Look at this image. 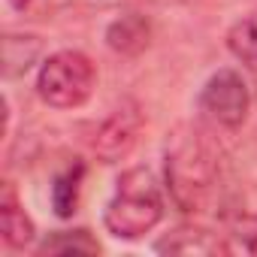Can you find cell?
I'll return each instance as SVG.
<instances>
[{
  "label": "cell",
  "mask_w": 257,
  "mask_h": 257,
  "mask_svg": "<svg viewBox=\"0 0 257 257\" xmlns=\"http://www.w3.org/2000/svg\"><path fill=\"white\" fill-rule=\"evenodd\" d=\"M0 230L10 248H28L34 242V221L25 215L10 185H4V194H0Z\"/></svg>",
  "instance_id": "8"
},
{
  "label": "cell",
  "mask_w": 257,
  "mask_h": 257,
  "mask_svg": "<svg viewBox=\"0 0 257 257\" xmlns=\"http://www.w3.org/2000/svg\"><path fill=\"white\" fill-rule=\"evenodd\" d=\"M97 85V70L85 52L64 49L49 55L37 73V94L55 109H79Z\"/></svg>",
  "instance_id": "3"
},
{
  "label": "cell",
  "mask_w": 257,
  "mask_h": 257,
  "mask_svg": "<svg viewBox=\"0 0 257 257\" xmlns=\"http://www.w3.org/2000/svg\"><path fill=\"white\" fill-rule=\"evenodd\" d=\"M227 251L230 254H251L257 257V215H233L227 221V233H224Z\"/></svg>",
  "instance_id": "13"
},
{
  "label": "cell",
  "mask_w": 257,
  "mask_h": 257,
  "mask_svg": "<svg viewBox=\"0 0 257 257\" xmlns=\"http://www.w3.org/2000/svg\"><path fill=\"white\" fill-rule=\"evenodd\" d=\"M82 176H85V167L82 164H76V167L64 170L61 176H55V182H52V209L58 212V218H70L76 212Z\"/></svg>",
  "instance_id": "12"
},
{
  "label": "cell",
  "mask_w": 257,
  "mask_h": 257,
  "mask_svg": "<svg viewBox=\"0 0 257 257\" xmlns=\"http://www.w3.org/2000/svg\"><path fill=\"white\" fill-rule=\"evenodd\" d=\"M200 109L215 124L227 127V131H236L248 118V109H251V94H248L245 79L230 67L212 73L200 91Z\"/></svg>",
  "instance_id": "4"
},
{
  "label": "cell",
  "mask_w": 257,
  "mask_h": 257,
  "mask_svg": "<svg viewBox=\"0 0 257 257\" xmlns=\"http://www.w3.org/2000/svg\"><path fill=\"white\" fill-rule=\"evenodd\" d=\"M227 49H230V55L236 61H242L245 67L257 70V7L230 25Z\"/></svg>",
  "instance_id": "9"
},
{
  "label": "cell",
  "mask_w": 257,
  "mask_h": 257,
  "mask_svg": "<svg viewBox=\"0 0 257 257\" xmlns=\"http://www.w3.org/2000/svg\"><path fill=\"white\" fill-rule=\"evenodd\" d=\"M164 218V194L149 167L124 170L115 182V197L103 212V224L115 239H140Z\"/></svg>",
  "instance_id": "2"
},
{
  "label": "cell",
  "mask_w": 257,
  "mask_h": 257,
  "mask_svg": "<svg viewBox=\"0 0 257 257\" xmlns=\"http://www.w3.org/2000/svg\"><path fill=\"white\" fill-rule=\"evenodd\" d=\"M218 179V152L194 124H182L167 140V188L182 212H200Z\"/></svg>",
  "instance_id": "1"
},
{
  "label": "cell",
  "mask_w": 257,
  "mask_h": 257,
  "mask_svg": "<svg viewBox=\"0 0 257 257\" xmlns=\"http://www.w3.org/2000/svg\"><path fill=\"white\" fill-rule=\"evenodd\" d=\"M140 131H143V115H140L137 103H121L97 127L91 149L103 164H118L134 152V146L140 140Z\"/></svg>",
  "instance_id": "5"
},
{
  "label": "cell",
  "mask_w": 257,
  "mask_h": 257,
  "mask_svg": "<svg viewBox=\"0 0 257 257\" xmlns=\"http://www.w3.org/2000/svg\"><path fill=\"white\" fill-rule=\"evenodd\" d=\"M37 251L40 254H100V242L91 236V230L76 227V230H55L40 242Z\"/></svg>",
  "instance_id": "11"
},
{
  "label": "cell",
  "mask_w": 257,
  "mask_h": 257,
  "mask_svg": "<svg viewBox=\"0 0 257 257\" xmlns=\"http://www.w3.org/2000/svg\"><path fill=\"white\" fill-rule=\"evenodd\" d=\"M149 40H152V25L140 13H124L121 19H115L106 28V46L124 58H134V55L146 52Z\"/></svg>",
  "instance_id": "6"
},
{
  "label": "cell",
  "mask_w": 257,
  "mask_h": 257,
  "mask_svg": "<svg viewBox=\"0 0 257 257\" xmlns=\"http://www.w3.org/2000/svg\"><path fill=\"white\" fill-rule=\"evenodd\" d=\"M155 251L161 254H230L227 242H221L218 236H212L203 227H179L173 233H167Z\"/></svg>",
  "instance_id": "7"
},
{
  "label": "cell",
  "mask_w": 257,
  "mask_h": 257,
  "mask_svg": "<svg viewBox=\"0 0 257 257\" xmlns=\"http://www.w3.org/2000/svg\"><path fill=\"white\" fill-rule=\"evenodd\" d=\"M43 43L40 37L31 34H7L4 37V73L7 76H22L34 67V61L40 58Z\"/></svg>",
  "instance_id": "10"
},
{
  "label": "cell",
  "mask_w": 257,
  "mask_h": 257,
  "mask_svg": "<svg viewBox=\"0 0 257 257\" xmlns=\"http://www.w3.org/2000/svg\"><path fill=\"white\" fill-rule=\"evenodd\" d=\"M7 4L16 10V13H22V16H40V13H46V10H52V0H7Z\"/></svg>",
  "instance_id": "14"
}]
</instances>
